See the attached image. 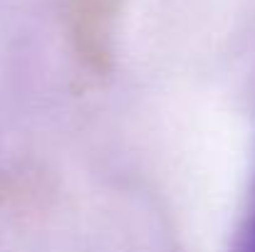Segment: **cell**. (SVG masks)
Returning a JSON list of instances; mask_svg holds the SVG:
<instances>
[{
    "label": "cell",
    "mask_w": 255,
    "mask_h": 252,
    "mask_svg": "<svg viewBox=\"0 0 255 252\" xmlns=\"http://www.w3.org/2000/svg\"><path fill=\"white\" fill-rule=\"evenodd\" d=\"M112 17L109 0H72V27L77 47L85 62L94 70H104L107 60V25Z\"/></svg>",
    "instance_id": "obj_1"
},
{
    "label": "cell",
    "mask_w": 255,
    "mask_h": 252,
    "mask_svg": "<svg viewBox=\"0 0 255 252\" xmlns=\"http://www.w3.org/2000/svg\"><path fill=\"white\" fill-rule=\"evenodd\" d=\"M228 252H255V210L246 218V223L238 228V233H236Z\"/></svg>",
    "instance_id": "obj_2"
}]
</instances>
